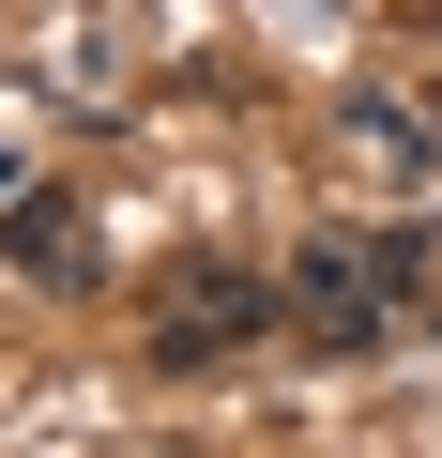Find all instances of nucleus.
I'll return each instance as SVG.
<instances>
[{"label": "nucleus", "mask_w": 442, "mask_h": 458, "mask_svg": "<svg viewBox=\"0 0 442 458\" xmlns=\"http://www.w3.org/2000/svg\"><path fill=\"white\" fill-rule=\"evenodd\" d=\"M229 336H260V291H183V306H168V367L229 352Z\"/></svg>", "instance_id": "1"}, {"label": "nucleus", "mask_w": 442, "mask_h": 458, "mask_svg": "<svg viewBox=\"0 0 442 458\" xmlns=\"http://www.w3.org/2000/svg\"><path fill=\"white\" fill-rule=\"evenodd\" d=\"M290 306H305V336H336V352H351V336H366V260H305V276H290Z\"/></svg>", "instance_id": "2"}, {"label": "nucleus", "mask_w": 442, "mask_h": 458, "mask_svg": "<svg viewBox=\"0 0 442 458\" xmlns=\"http://www.w3.org/2000/svg\"><path fill=\"white\" fill-rule=\"evenodd\" d=\"M16 245H31V276H92V229H62V214H31Z\"/></svg>", "instance_id": "3"}]
</instances>
